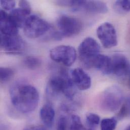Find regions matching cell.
<instances>
[{
	"mask_svg": "<svg viewBox=\"0 0 130 130\" xmlns=\"http://www.w3.org/2000/svg\"><path fill=\"white\" fill-rule=\"evenodd\" d=\"M92 68H96L104 74L111 73V59L107 56L99 54L94 59Z\"/></svg>",
	"mask_w": 130,
	"mask_h": 130,
	"instance_id": "obj_14",
	"label": "cell"
},
{
	"mask_svg": "<svg viewBox=\"0 0 130 130\" xmlns=\"http://www.w3.org/2000/svg\"><path fill=\"white\" fill-rule=\"evenodd\" d=\"M55 116V110L52 105L47 104L40 109V117L44 124L48 128L52 127Z\"/></svg>",
	"mask_w": 130,
	"mask_h": 130,
	"instance_id": "obj_16",
	"label": "cell"
},
{
	"mask_svg": "<svg viewBox=\"0 0 130 130\" xmlns=\"http://www.w3.org/2000/svg\"><path fill=\"white\" fill-rule=\"evenodd\" d=\"M58 33L63 37H70L78 34L82 30L83 25L76 18L67 15H61L57 22Z\"/></svg>",
	"mask_w": 130,
	"mask_h": 130,
	"instance_id": "obj_7",
	"label": "cell"
},
{
	"mask_svg": "<svg viewBox=\"0 0 130 130\" xmlns=\"http://www.w3.org/2000/svg\"><path fill=\"white\" fill-rule=\"evenodd\" d=\"M30 12L20 8L14 9L9 14V17L18 28H23Z\"/></svg>",
	"mask_w": 130,
	"mask_h": 130,
	"instance_id": "obj_15",
	"label": "cell"
},
{
	"mask_svg": "<svg viewBox=\"0 0 130 130\" xmlns=\"http://www.w3.org/2000/svg\"><path fill=\"white\" fill-rule=\"evenodd\" d=\"M50 56L53 61L70 66L76 60V51L72 46L60 45L51 49Z\"/></svg>",
	"mask_w": 130,
	"mask_h": 130,
	"instance_id": "obj_8",
	"label": "cell"
},
{
	"mask_svg": "<svg viewBox=\"0 0 130 130\" xmlns=\"http://www.w3.org/2000/svg\"><path fill=\"white\" fill-rule=\"evenodd\" d=\"M124 96L121 89L117 86H111L102 93L99 99L101 108L107 112H114L122 105Z\"/></svg>",
	"mask_w": 130,
	"mask_h": 130,
	"instance_id": "obj_3",
	"label": "cell"
},
{
	"mask_svg": "<svg viewBox=\"0 0 130 130\" xmlns=\"http://www.w3.org/2000/svg\"><path fill=\"white\" fill-rule=\"evenodd\" d=\"M25 35L35 39L44 35L50 29L49 23L37 15H30L23 27Z\"/></svg>",
	"mask_w": 130,
	"mask_h": 130,
	"instance_id": "obj_6",
	"label": "cell"
},
{
	"mask_svg": "<svg viewBox=\"0 0 130 130\" xmlns=\"http://www.w3.org/2000/svg\"><path fill=\"white\" fill-rule=\"evenodd\" d=\"M23 130H47L43 126L39 125H32L25 128Z\"/></svg>",
	"mask_w": 130,
	"mask_h": 130,
	"instance_id": "obj_27",
	"label": "cell"
},
{
	"mask_svg": "<svg viewBox=\"0 0 130 130\" xmlns=\"http://www.w3.org/2000/svg\"><path fill=\"white\" fill-rule=\"evenodd\" d=\"M0 28L2 34L8 36H16L18 33V27L14 24L5 11L1 10L0 13Z\"/></svg>",
	"mask_w": 130,
	"mask_h": 130,
	"instance_id": "obj_13",
	"label": "cell"
},
{
	"mask_svg": "<svg viewBox=\"0 0 130 130\" xmlns=\"http://www.w3.org/2000/svg\"><path fill=\"white\" fill-rule=\"evenodd\" d=\"M111 59V73L118 76L127 74L130 70V64L125 56L120 53L113 55Z\"/></svg>",
	"mask_w": 130,
	"mask_h": 130,
	"instance_id": "obj_11",
	"label": "cell"
},
{
	"mask_svg": "<svg viewBox=\"0 0 130 130\" xmlns=\"http://www.w3.org/2000/svg\"><path fill=\"white\" fill-rule=\"evenodd\" d=\"M114 9L119 13L123 14L130 11V1H117L115 3Z\"/></svg>",
	"mask_w": 130,
	"mask_h": 130,
	"instance_id": "obj_17",
	"label": "cell"
},
{
	"mask_svg": "<svg viewBox=\"0 0 130 130\" xmlns=\"http://www.w3.org/2000/svg\"><path fill=\"white\" fill-rule=\"evenodd\" d=\"M67 121L64 116H61L58 122L57 130H67Z\"/></svg>",
	"mask_w": 130,
	"mask_h": 130,
	"instance_id": "obj_25",
	"label": "cell"
},
{
	"mask_svg": "<svg viewBox=\"0 0 130 130\" xmlns=\"http://www.w3.org/2000/svg\"><path fill=\"white\" fill-rule=\"evenodd\" d=\"M19 8L31 12V6L27 1H20L19 2Z\"/></svg>",
	"mask_w": 130,
	"mask_h": 130,
	"instance_id": "obj_26",
	"label": "cell"
},
{
	"mask_svg": "<svg viewBox=\"0 0 130 130\" xmlns=\"http://www.w3.org/2000/svg\"><path fill=\"white\" fill-rule=\"evenodd\" d=\"M10 96L14 107L22 113L34 111L40 100L37 89L32 85L22 81L16 82L12 86Z\"/></svg>",
	"mask_w": 130,
	"mask_h": 130,
	"instance_id": "obj_1",
	"label": "cell"
},
{
	"mask_svg": "<svg viewBox=\"0 0 130 130\" xmlns=\"http://www.w3.org/2000/svg\"><path fill=\"white\" fill-rule=\"evenodd\" d=\"M84 128L80 118L77 115H72L71 118L70 130H82Z\"/></svg>",
	"mask_w": 130,
	"mask_h": 130,
	"instance_id": "obj_22",
	"label": "cell"
},
{
	"mask_svg": "<svg viewBox=\"0 0 130 130\" xmlns=\"http://www.w3.org/2000/svg\"><path fill=\"white\" fill-rule=\"evenodd\" d=\"M16 2L15 1H1L2 7L6 10H13L15 6Z\"/></svg>",
	"mask_w": 130,
	"mask_h": 130,
	"instance_id": "obj_24",
	"label": "cell"
},
{
	"mask_svg": "<svg viewBox=\"0 0 130 130\" xmlns=\"http://www.w3.org/2000/svg\"><path fill=\"white\" fill-rule=\"evenodd\" d=\"M71 78L74 85L80 90H87L91 86L90 76L81 68L73 69L71 71Z\"/></svg>",
	"mask_w": 130,
	"mask_h": 130,
	"instance_id": "obj_12",
	"label": "cell"
},
{
	"mask_svg": "<svg viewBox=\"0 0 130 130\" xmlns=\"http://www.w3.org/2000/svg\"><path fill=\"white\" fill-rule=\"evenodd\" d=\"M100 46L93 38L88 37L79 45L78 49L80 62L87 68H92L95 58L100 54Z\"/></svg>",
	"mask_w": 130,
	"mask_h": 130,
	"instance_id": "obj_4",
	"label": "cell"
},
{
	"mask_svg": "<svg viewBox=\"0 0 130 130\" xmlns=\"http://www.w3.org/2000/svg\"><path fill=\"white\" fill-rule=\"evenodd\" d=\"M82 130H95V129H92V128H89V127L88 128H86L84 127Z\"/></svg>",
	"mask_w": 130,
	"mask_h": 130,
	"instance_id": "obj_28",
	"label": "cell"
},
{
	"mask_svg": "<svg viewBox=\"0 0 130 130\" xmlns=\"http://www.w3.org/2000/svg\"><path fill=\"white\" fill-rule=\"evenodd\" d=\"M97 35L104 48L110 49L117 46V32L112 24L105 22L101 24L97 28Z\"/></svg>",
	"mask_w": 130,
	"mask_h": 130,
	"instance_id": "obj_9",
	"label": "cell"
},
{
	"mask_svg": "<svg viewBox=\"0 0 130 130\" xmlns=\"http://www.w3.org/2000/svg\"><path fill=\"white\" fill-rule=\"evenodd\" d=\"M117 124V119L115 118L104 119L101 122V130H115Z\"/></svg>",
	"mask_w": 130,
	"mask_h": 130,
	"instance_id": "obj_19",
	"label": "cell"
},
{
	"mask_svg": "<svg viewBox=\"0 0 130 130\" xmlns=\"http://www.w3.org/2000/svg\"><path fill=\"white\" fill-rule=\"evenodd\" d=\"M86 122L89 128L95 129V127L100 123V118L97 114L90 113L86 116Z\"/></svg>",
	"mask_w": 130,
	"mask_h": 130,
	"instance_id": "obj_21",
	"label": "cell"
},
{
	"mask_svg": "<svg viewBox=\"0 0 130 130\" xmlns=\"http://www.w3.org/2000/svg\"></svg>",
	"mask_w": 130,
	"mask_h": 130,
	"instance_id": "obj_30",
	"label": "cell"
},
{
	"mask_svg": "<svg viewBox=\"0 0 130 130\" xmlns=\"http://www.w3.org/2000/svg\"><path fill=\"white\" fill-rule=\"evenodd\" d=\"M130 109L127 104H124L120 107V109L117 115V118L122 119L127 117L130 114Z\"/></svg>",
	"mask_w": 130,
	"mask_h": 130,
	"instance_id": "obj_23",
	"label": "cell"
},
{
	"mask_svg": "<svg viewBox=\"0 0 130 130\" xmlns=\"http://www.w3.org/2000/svg\"><path fill=\"white\" fill-rule=\"evenodd\" d=\"M47 95L51 97L63 94L65 97L72 100L75 94V85L67 71L63 70L60 75H55L49 79L47 88Z\"/></svg>",
	"mask_w": 130,
	"mask_h": 130,
	"instance_id": "obj_2",
	"label": "cell"
},
{
	"mask_svg": "<svg viewBox=\"0 0 130 130\" xmlns=\"http://www.w3.org/2000/svg\"><path fill=\"white\" fill-rule=\"evenodd\" d=\"M1 47L9 54L17 55L23 52L25 45L18 35L8 36L1 34Z\"/></svg>",
	"mask_w": 130,
	"mask_h": 130,
	"instance_id": "obj_10",
	"label": "cell"
},
{
	"mask_svg": "<svg viewBox=\"0 0 130 130\" xmlns=\"http://www.w3.org/2000/svg\"><path fill=\"white\" fill-rule=\"evenodd\" d=\"M126 130H130V126L129 127H128L126 129Z\"/></svg>",
	"mask_w": 130,
	"mask_h": 130,
	"instance_id": "obj_29",
	"label": "cell"
},
{
	"mask_svg": "<svg viewBox=\"0 0 130 130\" xmlns=\"http://www.w3.org/2000/svg\"><path fill=\"white\" fill-rule=\"evenodd\" d=\"M14 75V70L9 67H1L0 78L2 82H7L12 79Z\"/></svg>",
	"mask_w": 130,
	"mask_h": 130,
	"instance_id": "obj_20",
	"label": "cell"
},
{
	"mask_svg": "<svg viewBox=\"0 0 130 130\" xmlns=\"http://www.w3.org/2000/svg\"><path fill=\"white\" fill-rule=\"evenodd\" d=\"M64 6L70 7L73 11H84L100 14H104L108 12L106 4L99 1H65Z\"/></svg>",
	"mask_w": 130,
	"mask_h": 130,
	"instance_id": "obj_5",
	"label": "cell"
},
{
	"mask_svg": "<svg viewBox=\"0 0 130 130\" xmlns=\"http://www.w3.org/2000/svg\"><path fill=\"white\" fill-rule=\"evenodd\" d=\"M24 64L28 68L35 70L38 68L42 63L40 59L34 56H27L23 61Z\"/></svg>",
	"mask_w": 130,
	"mask_h": 130,
	"instance_id": "obj_18",
	"label": "cell"
}]
</instances>
